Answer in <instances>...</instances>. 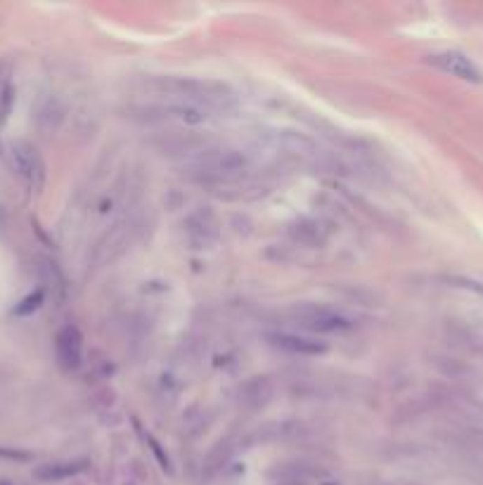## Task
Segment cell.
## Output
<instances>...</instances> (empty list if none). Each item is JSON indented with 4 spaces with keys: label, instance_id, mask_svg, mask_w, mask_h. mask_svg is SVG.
Returning a JSON list of instances; mask_svg holds the SVG:
<instances>
[{
    "label": "cell",
    "instance_id": "cell-1",
    "mask_svg": "<svg viewBox=\"0 0 483 485\" xmlns=\"http://www.w3.org/2000/svg\"><path fill=\"white\" fill-rule=\"evenodd\" d=\"M10 166L15 171V176L22 180L24 185H29L31 190H38L46 178V166L36 152V147H31L29 142H12L8 149Z\"/></svg>",
    "mask_w": 483,
    "mask_h": 485
},
{
    "label": "cell",
    "instance_id": "cell-6",
    "mask_svg": "<svg viewBox=\"0 0 483 485\" xmlns=\"http://www.w3.org/2000/svg\"><path fill=\"white\" fill-rule=\"evenodd\" d=\"M43 298H46V294L38 289V291H34V294H29L27 298H22L20 303L15 306V315H31V313H36L41 306H43Z\"/></svg>",
    "mask_w": 483,
    "mask_h": 485
},
{
    "label": "cell",
    "instance_id": "cell-7",
    "mask_svg": "<svg viewBox=\"0 0 483 485\" xmlns=\"http://www.w3.org/2000/svg\"><path fill=\"white\" fill-rule=\"evenodd\" d=\"M3 95H8V102H12V90H10V88L5 90ZM3 104H5V97H3ZM8 107H10V104H8ZM8 107H3V114H0V121H3V119H8V111H10Z\"/></svg>",
    "mask_w": 483,
    "mask_h": 485
},
{
    "label": "cell",
    "instance_id": "cell-4",
    "mask_svg": "<svg viewBox=\"0 0 483 485\" xmlns=\"http://www.w3.org/2000/svg\"><path fill=\"white\" fill-rule=\"evenodd\" d=\"M272 344L287 353H294V356H320V353L327 351L325 344L308 337H296V334H275L270 337Z\"/></svg>",
    "mask_w": 483,
    "mask_h": 485
},
{
    "label": "cell",
    "instance_id": "cell-3",
    "mask_svg": "<svg viewBox=\"0 0 483 485\" xmlns=\"http://www.w3.org/2000/svg\"><path fill=\"white\" fill-rule=\"evenodd\" d=\"M55 356H57V363L62 370L74 372L80 367V360H83V337L74 325L62 327L55 337Z\"/></svg>",
    "mask_w": 483,
    "mask_h": 485
},
{
    "label": "cell",
    "instance_id": "cell-5",
    "mask_svg": "<svg viewBox=\"0 0 483 485\" xmlns=\"http://www.w3.org/2000/svg\"><path fill=\"white\" fill-rule=\"evenodd\" d=\"M433 62H436L441 69L455 73V76H460V78H469V80H479L481 78V73L476 71V66L467 57H464V55H460V52L436 55V57H433Z\"/></svg>",
    "mask_w": 483,
    "mask_h": 485
},
{
    "label": "cell",
    "instance_id": "cell-2",
    "mask_svg": "<svg viewBox=\"0 0 483 485\" xmlns=\"http://www.w3.org/2000/svg\"><path fill=\"white\" fill-rule=\"evenodd\" d=\"M296 320H299L301 327H306L308 332L315 334H332L351 327V322L342 313L327 306H303L296 310Z\"/></svg>",
    "mask_w": 483,
    "mask_h": 485
},
{
    "label": "cell",
    "instance_id": "cell-8",
    "mask_svg": "<svg viewBox=\"0 0 483 485\" xmlns=\"http://www.w3.org/2000/svg\"><path fill=\"white\" fill-rule=\"evenodd\" d=\"M0 485H8V483H0Z\"/></svg>",
    "mask_w": 483,
    "mask_h": 485
}]
</instances>
